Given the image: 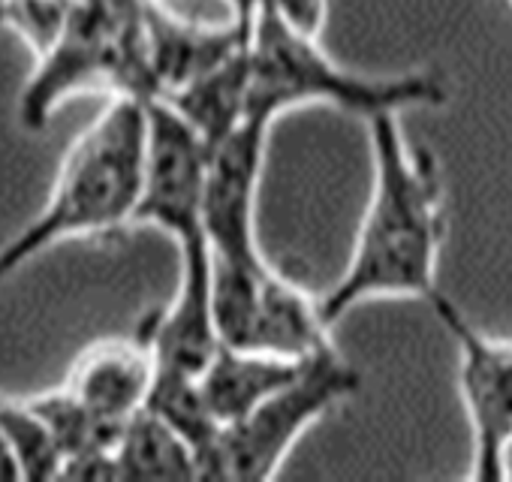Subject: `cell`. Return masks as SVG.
<instances>
[{
	"mask_svg": "<svg viewBox=\"0 0 512 482\" xmlns=\"http://www.w3.org/2000/svg\"><path fill=\"white\" fill-rule=\"evenodd\" d=\"M371 142V196L344 275L320 302L332 329L362 302L422 299L437 293V266L446 241V187L428 148H413L401 115L365 121Z\"/></svg>",
	"mask_w": 512,
	"mask_h": 482,
	"instance_id": "cell-1",
	"label": "cell"
},
{
	"mask_svg": "<svg viewBox=\"0 0 512 482\" xmlns=\"http://www.w3.org/2000/svg\"><path fill=\"white\" fill-rule=\"evenodd\" d=\"M145 160V106L109 100L70 142L37 217L0 248V284L67 238L133 226Z\"/></svg>",
	"mask_w": 512,
	"mask_h": 482,
	"instance_id": "cell-2",
	"label": "cell"
},
{
	"mask_svg": "<svg viewBox=\"0 0 512 482\" xmlns=\"http://www.w3.org/2000/svg\"><path fill=\"white\" fill-rule=\"evenodd\" d=\"M250 94L247 118L275 124L284 112L302 106H335L368 121L380 112L404 115L407 109H437L449 103V85L440 73L416 70L404 76H365L329 58L320 40L284 28L272 10L256 4L250 37Z\"/></svg>",
	"mask_w": 512,
	"mask_h": 482,
	"instance_id": "cell-3",
	"label": "cell"
},
{
	"mask_svg": "<svg viewBox=\"0 0 512 482\" xmlns=\"http://www.w3.org/2000/svg\"><path fill=\"white\" fill-rule=\"evenodd\" d=\"M79 94L109 100H157L145 55V0H79L55 43L19 94V124L46 130L52 115Z\"/></svg>",
	"mask_w": 512,
	"mask_h": 482,
	"instance_id": "cell-4",
	"label": "cell"
},
{
	"mask_svg": "<svg viewBox=\"0 0 512 482\" xmlns=\"http://www.w3.org/2000/svg\"><path fill=\"white\" fill-rule=\"evenodd\" d=\"M359 386V371L335 347L311 356L287 386L217 428L214 440L196 458V479L263 482L278 476L299 437L353 398Z\"/></svg>",
	"mask_w": 512,
	"mask_h": 482,
	"instance_id": "cell-5",
	"label": "cell"
},
{
	"mask_svg": "<svg viewBox=\"0 0 512 482\" xmlns=\"http://www.w3.org/2000/svg\"><path fill=\"white\" fill-rule=\"evenodd\" d=\"M428 308L458 353V395L470 428V479H506L512 449V341L485 335L443 293L428 296Z\"/></svg>",
	"mask_w": 512,
	"mask_h": 482,
	"instance_id": "cell-6",
	"label": "cell"
},
{
	"mask_svg": "<svg viewBox=\"0 0 512 482\" xmlns=\"http://www.w3.org/2000/svg\"><path fill=\"white\" fill-rule=\"evenodd\" d=\"M211 148L163 103L145 106V160L133 226L166 232L175 248L202 232V193Z\"/></svg>",
	"mask_w": 512,
	"mask_h": 482,
	"instance_id": "cell-7",
	"label": "cell"
},
{
	"mask_svg": "<svg viewBox=\"0 0 512 482\" xmlns=\"http://www.w3.org/2000/svg\"><path fill=\"white\" fill-rule=\"evenodd\" d=\"M272 124L247 118L208 154L202 193V232L214 260L260 263L256 241V193L266 166Z\"/></svg>",
	"mask_w": 512,
	"mask_h": 482,
	"instance_id": "cell-8",
	"label": "cell"
},
{
	"mask_svg": "<svg viewBox=\"0 0 512 482\" xmlns=\"http://www.w3.org/2000/svg\"><path fill=\"white\" fill-rule=\"evenodd\" d=\"M181 272L172 299L145 317L142 338L157 368L199 374L220 347L211 305V248L205 238L178 248Z\"/></svg>",
	"mask_w": 512,
	"mask_h": 482,
	"instance_id": "cell-9",
	"label": "cell"
},
{
	"mask_svg": "<svg viewBox=\"0 0 512 482\" xmlns=\"http://www.w3.org/2000/svg\"><path fill=\"white\" fill-rule=\"evenodd\" d=\"M329 335L332 329L323 323L320 302L269 263L256 278L241 326L226 347L260 350L284 359H311L335 347Z\"/></svg>",
	"mask_w": 512,
	"mask_h": 482,
	"instance_id": "cell-10",
	"label": "cell"
},
{
	"mask_svg": "<svg viewBox=\"0 0 512 482\" xmlns=\"http://www.w3.org/2000/svg\"><path fill=\"white\" fill-rule=\"evenodd\" d=\"M250 28L238 22H196L169 10L163 0H145V55L157 100L214 70L247 46Z\"/></svg>",
	"mask_w": 512,
	"mask_h": 482,
	"instance_id": "cell-11",
	"label": "cell"
},
{
	"mask_svg": "<svg viewBox=\"0 0 512 482\" xmlns=\"http://www.w3.org/2000/svg\"><path fill=\"white\" fill-rule=\"evenodd\" d=\"M154 371L157 362L142 335L103 338L76 356L61 386L103 419L124 422L145 404Z\"/></svg>",
	"mask_w": 512,
	"mask_h": 482,
	"instance_id": "cell-12",
	"label": "cell"
},
{
	"mask_svg": "<svg viewBox=\"0 0 512 482\" xmlns=\"http://www.w3.org/2000/svg\"><path fill=\"white\" fill-rule=\"evenodd\" d=\"M305 362L308 359H284L260 350L220 344L196 377L217 425H226L244 416L247 410H253L281 386H287L302 371Z\"/></svg>",
	"mask_w": 512,
	"mask_h": 482,
	"instance_id": "cell-13",
	"label": "cell"
},
{
	"mask_svg": "<svg viewBox=\"0 0 512 482\" xmlns=\"http://www.w3.org/2000/svg\"><path fill=\"white\" fill-rule=\"evenodd\" d=\"M247 94H250V64L247 46L187 82L184 88L163 97V103L208 145H220L247 121Z\"/></svg>",
	"mask_w": 512,
	"mask_h": 482,
	"instance_id": "cell-14",
	"label": "cell"
},
{
	"mask_svg": "<svg viewBox=\"0 0 512 482\" xmlns=\"http://www.w3.org/2000/svg\"><path fill=\"white\" fill-rule=\"evenodd\" d=\"M112 452L121 479H196V452L148 407L124 419Z\"/></svg>",
	"mask_w": 512,
	"mask_h": 482,
	"instance_id": "cell-15",
	"label": "cell"
},
{
	"mask_svg": "<svg viewBox=\"0 0 512 482\" xmlns=\"http://www.w3.org/2000/svg\"><path fill=\"white\" fill-rule=\"evenodd\" d=\"M28 404L34 407L43 428L49 431V437L58 449V464L67 458H76V455H88V452H112L115 440L121 434V425H124V422H112V419H103L100 413L88 410L64 386L34 395V398H28Z\"/></svg>",
	"mask_w": 512,
	"mask_h": 482,
	"instance_id": "cell-16",
	"label": "cell"
},
{
	"mask_svg": "<svg viewBox=\"0 0 512 482\" xmlns=\"http://www.w3.org/2000/svg\"><path fill=\"white\" fill-rule=\"evenodd\" d=\"M142 407H148L157 419H163L196 452V458L205 452V446L214 440L220 428L214 413L205 404L196 374L157 368Z\"/></svg>",
	"mask_w": 512,
	"mask_h": 482,
	"instance_id": "cell-17",
	"label": "cell"
},
{
	"mask_svg": "<svg viewBox=\"0 0 512 482\" xmlns=\"http://www.w3.org/2000/svg\"><path fill=\"white\" fill-rule=\"evenodd\" d=\"M0 434L13 446L25 479H55L58 449L28 398L19 401L0 395Z\"/></svg>",
	"mask_w": 512,
	"mask_h": 482,
	"instance_id": "cell-18",
	"label": "cell"
},
{
	"mask_svg": "<svg viewBox=\"0 0 512 482\" xmlns=\"http://www.w3.org/2000/svg\"><path fill=\"white\" fill-rule=\"evenodd\" d=\"M76 4L79 0H0V28H10L37 58L64 31Z\"/></svg>",
	"mask_w": 512,
	"mask_h": 482,
	"instance_id": "cell-19",
	"label": "cell"
},
{
	"mask_svg": "<svg viewBox=\"0 0 512 482\" xmlns=\"http://www.w3.org/2000/svg\"><path fill=\"white\" fill-rule=\"evenodd\" d=\"M223 4L229 7V19H232V22L250 28V25H253L256 4H260V0H223Z\"/></svg>",
	"mask_w": 512,
	"mask_h": 482,
	"instance_id": "cell-20",
	"label": "cell"
},
{
	"mask_svg": "<svg viewBox=\"0 0 512 482\" xmlns=\"http://www.w3.org/2000/svg\"><path fill=\"white\" fill-rule=\"evenodd\" d=\"M509 4H512V0H509Z\"/></svg>",
	"mask_w": 512,
	"mask_h": 482,
	"instance_id": "cell-21",
	"label": "cell"
}]
</instances>
